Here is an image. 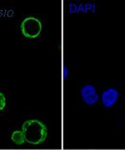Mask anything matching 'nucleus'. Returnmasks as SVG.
Masks as SVG:
<instances>
[{"mask_svg":"<svg viewBox=\"0 0 125 150\" xmlns=\"http://www.w3.org/2000/svg\"><path fill=\"white\" fill-rule=\"evenodd\" d=\"M11 139L12 141L17 145H22L23 144H24V142H26L22 130H16V131H14L12 134Z\"/></svg>","mask_w":125,"mask_h":150,"instance_id":"obj_5","label":"nucleus"},{"mask_svg":"<svg viewBox=\"0 0 125 150\" xmlns=\"http://www.w3.org/2000/svg\"><path fill=\"white\" fill-rule=\"evenodd\" d=\"M6 106V98L3 93L0 92V111L4 109Z\"/></svg>","mask_w":125,"mask_h":150,"instance_id":"obj_6","label":"nucleus"},{"mask_svg":"<svg viewBox=\"0 0 125 150\" xmlns=\"http://www.w3.org/2000/svg\"><path fill=\"white\" fill-rule=\"evenodd\" d=\"M78 11V6L73 3L70 4V7H69V13H77Z\"/></svg>","mask_w":125,"mask_h":150,"instance_id":"obj_7","label":"nucleus"},{"mask_svg":"<svg viewBox=\"0 0 125 150\" xmlns=\"http://www.w3.org/2000/svg\"><path fill=\"white\" fill-rule=\"evenodd\" d=\"M119 96V93L116 88H109L108 89H106L105 91L103 92L102 96H101L103 106L106 108L114 106L118 101Z\"/></svg>","mask_w":125,"mask_h":150,"instance_id":"obj_4","label":"nucleus"},{"mask_svg":"<svg viewBox=\"0 0 125 150\" xmlns=\"http://www.w3.org/2000/svg\"><path fill=\"white\" fill-rule=\"evenodd\" d=\"M80 93L83 101L88 105H93L99 99V95L97 92L96 87L90 83L86 84L81 88Z\"/></svg>","mask_w":125,"mask_h":150,"instance_id":"obj_3","label":"nucleus"},{"mask_svg":"<svg viewBox=\"0 0 125 150\" xmlns=\"http://www.w3.org/2000/svg\"><path fill=\"white\" fill-rule=\"evenodd\" d=\"M69 69H68V68L66 67V66H64V70H63V75H64V79H67V77L69 76Z\"/></svg>","mask_w":125,"mask_h":150,"instance_id":"obj_8","label":"nucleus"},{"mask_svg":"<svg viewBox=\"0 0 125 150\" xmlns=\"http://www.w3.org/2000/svg\"><path fill=\"white\" fill-rule=\"evenodd\" d=\"M22 131L25 141L33 145L42 144L47 139L48 129L43 122L38 119L27 120L23 124Z\"/></svg>","mask_w":125,"mask_h":150,"instance_id":"obj_1","label":"nucleus"},{"mask_svg":"<svg viewBox=\"0 0 125 150\" xmlns=\"http://www.w3.org/2000/svg\"><path fill=\"white\" fill-rule=\"evenodd\" d=\"M21 32L27 38H35L38 37L42 31V23L39 19L34 17H27L21 23Z\"/></svg>","mask_w":125,"mask_h":150,"instance_id":"obj_2","label":"nucleus"}]
</instances>
